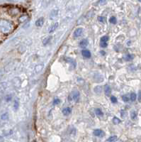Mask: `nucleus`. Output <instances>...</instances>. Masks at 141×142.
<instances>
[{
    "mask_svg": "<svg viewBox=\"0 0 141 142\" xmlns=\"http://www.w3.org/2000/svg\"><path fill=\"white\" fill-rule=\"evenodd\" d=\"M13 29V25L10 21L6 19L0 20V31L3 33H9Z\"/></svg>",
    "mask_w": 141,
    "mask_h": 142,
    "instance_id": "obj_1",
    "label": "nucleus"
},
{
    "mask_svg": "<svg viewBox=\"0 0 141 142\" xmlns=\"http://www.w3.org/2000/svg\"><path fill=\"white\" fill-rule=\"evenodd\" d=\"M108 41H109V36H104L101 37V39H100V46L102 48L107 47Z\"/></svg>",
    "mask_w": 141,
    "mask_h": 142,
    "instance_id": "obj_2",
    "label": "nucleus"
},
{
    "mask_svg": "<svg viewBox=\"0 0 141 142\" xmlns=\"http://www.w3.org/2000/svg\"><path fill=\"white\" fill-rule=\"evenodd\" d=\"M70 96H71V97H72V99L74 101H75V102H77L79 100V97H80V95H79V92H73L72 94H70Z\"/></svg>",
    "mask_w": 141,
    "mask_h": 142,
    "instance_id": "obj_3",
    "label": "nucleus"
},
{
    "mask_svg": "<svg viewBox=\"0 0 141 142\" xmlns=\"http://www.w3.org/2000/svg\"><path fill=\"white\" fill-rule=\"evenodd\" d=\"M44 21H45V19H44L43 17L39 18V19L36 21V26L38 27H42V26L43 25V24H44Z\"/></svg>",
    "mask_w": 141,
    "mask_h": 142,
    "instance_id": "obj_4",
    "label": "nucleus"
},
{
    "mask_svg": "<svg viewBox=\"0 0 141 142\" xmlns=\"http://www.w3.org/2000/svg\"><path fill=\"white\" fill-rule=\"evenodd\" d=\"M82 28H78L74 32V36L75 37V38H78V37H79L82 35Z\"/></svg>",
    "mask_w": 141,
    "mask_h": 142,
    "instance_id": "obj_5",
    "label": "nucleus"
},
{
    "mask_svg": "<svg viewBox=\"0 0 141 142\" xmlns=\"http://www.w3.org/2000/svg\"><path fill=\"white\" fill-rule=\"evenodd\" d=\"M94 134L96 137H103L104 136V132L101 129H95L94 131Z\"/></svg>",
    "mask_w": 141,
    "mask_h": 142,
    "instance_id": "obj_6",
    "label": "nucleus"
},
{
    "mask_svg": "<svg viewBox=\"0 0 141 142\" xmlns=\"http://www.w3.org/2000/svg\"><path fill=\"white\" fill-rule=\"evenodd\" d=\"M82 56H83L84 58H89L91 57V56H92L90 51H88V50H84V51H82Z\"/></svg>",
    "mask_w": 141,
    "mask_h": 142,
    "instance_id": "obj_7",
    "label": "nucleus"
},
{
    "mask_svg": "<svg viewBox=\"0 0 141 142\" xmlns=\"http://www.w3.org/2000/svg\"><path fill=\"white\" fill-rule=\"evenodd\" d=\"M88 43H88V41H87V39H82V40L79 42V46H80V47L85 48L88 46Z\"/></svg>",
    "mask_w": 141,
    "mask_h": 142,
    "instance_id": "obj_8",
    "label": "nucleus"
},
{
    "mask_svg": "<svg viewBox=\"0 0 141 142\" xmlns=\"http://www.w3.org/2000/svg\"><path fill=\"white\" fill-rule=\"evenodd\" d=\"M71 112H72V110L70 107H66L63 109V114L64 115H69L71 114Z\"/></svg>",
    "mask_w": 141,
    "mask_h": 142,
    "instance_id": "obj_9",
    "label": "nucleus"
},
{
    "mask_svg": "<svg viewBox=\"0 0 141 142\" xmlns=\"http://www.w3.org/2000/svg\"><path fill=\"white\" fill-rule=\"evenodd\" d=\"M58 26H59V24H58V22L55 23V24H52V26L50 27V28H49V29H50V30H49V32H50V33H52V32L54 31L58 28Z\"/></svg>",
    "mask_w": 141,
    "mask_h": 142,
    "instance_id": "obj_10",
    "label": "nucleus"
},
{
    "mask_svg": "<svg viewBox=\"0 0 141 142\" xmlns=\"http://www.w3.org/2000/svg\"><path fill=\"white\" fill-rule=\"evenodd\" d=\"M104 91L105 94L106 95H109L110 93L111 92V89L109 85H106L104 87Z\"/></svg>",
    "mask_w": 141,
    "mask_h": 142,
    "instance_id": "obj_11",
    "label": "nucleus"
},
{
    "mask_svg": "<svg viewBox=\"0 0 141 142\" xmlns=\"http://www.w3.org/2000/svg\"><path fill=\"white\" fill-rule=\"evenodd\" d=\"M133 58H134V56H133V55L127 54V55L125 56L124 59H125L126 61H131V60H132L133 59Z\"/></svg>",
    "mask_w": 141,
    "mask_h": 142,
    "instance_id": "obj_12",
    "label": "nucleus"
},
{
    "mask_svg": "<svg viewBox=\"0 0 141 142\" xmlns=\"http://www.w3.org/2000/svg\"><path fill=\"white\" fill-rule=\"evenodd\" d=\"M131 119L133 120H135L136 118H137V112L136 111H132L131 112Z\"/></svg>",
    "mask_w": 141,
    "mask_h": 142,
    "instance_id": "obj_13",
    "label": "nucleus"
},
{
    "mask_svg": "<svg viewBox=\"0 0 141 142\" xmlns=\"http://www.w3.org/2000/svg\"><path fill=\"white\" fill-rule=\"evenodd\" d=\"M95 112H96V114L97 116H102L104 115L103 112L100 109H96L95 110Z\"/></svg>",
    "mask_w": 141,
    "mask_h": 142,
    "instance_id": "obj_14",
    "label": "nucleus"
},
{
    "mask_svg": "<svg viewBox=\"0 0 141 142\" xmlns=\"http://www.w3.org/2000/svg\"><path fill=\"white\" fill-rule=\"evenodd\" d=\"M136 97H137V95L135 92H132L130 95V100L132 101V102H134L136 100Z\"/></svg>",
    "mask_w": 141,
    "mask_h": 142,
    "instance_id": "obj_15",
    "label": "nucleus"
},
{
    "mask_svg": "<svg viewBox=\"0 0 141 142\" xmlns=\"http://www.w3.org/2000/svg\"><path fill=\"white\" fill-rule=\"evenodd\" d=\"M112 121H113L114 124H115V125H117V124H118L119 123H120V120L118 118H117V117H114V118L113 119Z\"/></svg>",
    "mask_w": 141,
    "mask_h": 142,
    "instance_id": "obj_16",
    "label": "nucleus"
},
{
    "mask_svg": "<svg viewBox=\"0 0 141 142\" xmlns=\"http://www.w3.org/2000/svg\"><path fill=\"white\" fill-rule=\"evenodd\" d=\"M52 39V36H50V37H47V38H46L44 41H43V44L44 45H47L48 43L50 41V40Z\"/></svg>",
    "mask_w": 141,
    "mask_h": 142,
    "instance_id": "obj_17",
    "label": "nucleus"
},
{
    "mask_svg": "<svg viewBox=\"0 0 141 142\" xmlns=\"http://www.w3.org/2000/svg\"><path fill=\"white\" fill-rule=\"evenodd\" d=\"M109 21L111 24H115L116 23V18L115 16H112V17H111V18H110Z\"/></svg>",
    "mask_w": 141,
    "mask_h": 142,
    "instance_id": "obj_18",
    "label": "nucleus"
},
{
    "mask_svg": "<svg viewBox=\"0 0 141 142\" xmlns=\"http://www.w3.org/2000/svg\"><path fill=\"white\" fill-rule=\"evenodd\" d=\"M117 139H118V137H116V136H112V137H110L107 141L108 142H115V141L117 140Z\"/></svg>",
    "mask_w": 141,
    "mask_h": 142,
    "instance_id": "obj_19",
    "label": "nucleus"
},
{
    "mask_svg": "<svg viewBox=\"0 0 141 142\" xmlns=\"http://www.w3.org/2000/svg\"><path fill=\"white\" fill-rule=\"evenodd\" d=\"M122 100L125 102H128L130 100V97H128L127 95H123V96H122Z\"/></svg>",
    "mask_w": 141,
    "mask_h": 142,
    "instance_id": "obj_20",
    "label": "nucleus"
},
{
    "mask_svg": "<svg viewBox=\"0 0 141 142\" xmlns=\"http://www.w3.org/2000/svg\"><path fill=\"white\" fill-rule=\"evenodd\" d=\"M98 20H99V21L102 22V23H104L105 21H106V18L104 17V16H99V17H98Z\"/></svg>",
    "mask_w": 141,
    "mask_h": 142,
    "instance_id": "obj_21",
    "label": "nucleus"
},
{
    "mask_svg": "<svg viewBox=\"0 0 141 142\" xmlns=\"http://www.w3.org/2000/svg\"><path fill=\"white\" fill-rule=\"evenodd\" d=\"M111 101L113 103H116L117 102V98L116 97H114V96H111Z\"/></svg>",
    "mask_w": 141,
    "mask_h": 142,
    "instance_id": "obj_22",
    "label": "nucleus"
},
{
    "mask_svg": "<svg viewBox=\"0 0 141 142\" xmlns=\"http://www.w3.org/2000/svg\"><path fill=\"white\" fill-rule=\"evenodd\" d=\"M60 102V100H59L58 98H55L53 100V104L54 105H58Z\"/></svg>",
    "mask_w": 141,
    "mask_h": 142,
    "instance_id": "obj_23",
    "label": "nucleus"
},
{
    "mask_svg": "<svg viewBox=\"0 0 141 142\" xmlns=\"http://www.w3.org/2000/svg\"><path fill=\"white\" fill-rule=\"evenodd\" d=\"M106 0H99V2H98V4H99V5H104L105 4H106Z\"/></svg>",
    "mask_w": 141,
    "mask_h": 142,
    "instance_id": "obj_24",
    "label": "nucleus"
},
{
    "mask_svg": "<svg viewBox=\"0 0 141 142\" xmlns=\"http://www.w3.org/2000/svg\"><path fill=\"white\" fill-rule=\"evenodd\" d=\"M138 101L141 102V91L139 92V93H138Z\"/></svg>",
    "mask_w": 141,
    "mask_h": 142,
    "instance_id": "obj_25",
    "label": "nucleus"
},
{
    "mask_svg": "<svg viewBox=\"0 0 141 142\" xmlns=\"http://www.w3.org/2000/svg\"><path fill=\"white\" fill-rule=\"evenodd\" d=\"M138 1H140V2H141V0H138Z\"/></svg>",
    "mask_w": 141,
    "mask_h": 142,
    "instance_id": "obj_26",
    "label": "nucleus"
}]
</instances>
